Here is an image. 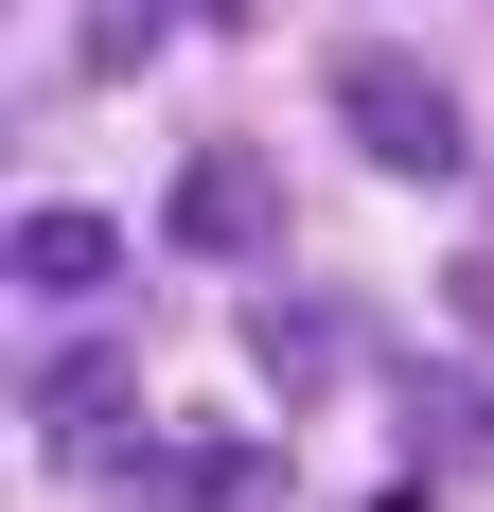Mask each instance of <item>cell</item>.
Here are the masks:
<instances>
[{"label": "cell", "mask_w": 494, "mask_h": 512, "mask_svg": "<svg viewBox=\"0 0 494 512\" xmlns=\"http://www.w3.org/2000/svg\"><path fill=\"white\" fill-rule=\"evenodd\" d=\"M336 124H353L371 177H477V124H459V89L424 71V53H371V36H353L336 53Z\"/></svg>", "instance_id": "obj_1"}, {"label": "cell", "mask_w": 494, "mask_h": 512, "mask_svg": "<svg viewBox=\"0 0 494 512\" xmlns=\"http://www.w3.org/2000/svg\"><path fill=\"white\" fill-rule=\"evenodd\" d=\"M247 371H265V407H318L353 371H389V336H371V301H336V283H265V301H247Z\"/></svg>", "instance_id": "obj_2"}, {"label": "cell", "mask_w": 494, "mask_h": 512, "mask_svg": "<svg viewBox=\"0 0 494 512\" xmlns=\"http://www.w3.org/2000/svg\"><path fill=\"white\" fill-rule=\"evenodd\" d=\"M265 495H283L265 424H195V442H124L106 460V512H265Z\"/></svg>", "instance_id": "obj_3"}, {"label": "cell", "mask_w": 494, "mask_h": 512, "mask_svg": "<svg viewBox=\"0 0 494 512\" xmlns=\"http://www.w3.org/2000/svg\"><path fill=\"white\" fill-rule=\"evenodd\" d=\"M18 424H36L53 460H124V442H142V371H124V336H53V354L18 371Z\"/></svg>", "instance_id": "obj_4"}, {"label": "cell", "mask_w": 494, "mask_h": 512, "mask_svg": "<svg viewBox=\"0 0 494 512\" xmlns=\"http://www.w3.org/2000/svg\"><path fill=\"white\" fill-rule=\"evenodd\" d=\"M265 230H283V177H265L247 142H195V159H177V248H195V265H247Z\"/></svg>", "instance_id": "obj_5"}, {"label": "cell", "mask_w": 494, "mask_h": 512, "mask_svg": "<svg viewBox=\"0 0 494 512\" xmlns=\"http://www.w3.org/2000/svg\"><path fill=\"white\" fill-rule=\"evenodd\" d=\"M389 424H406V460L424 477H459L494 442V371H459V354H389Z\"/></svg>", "instance_id": "obj_6"}, {"label": "cell", "mask_w": 494, "mask_h": 512, "mask_svg": "<svg viewBox=\"0 0 494 512\" xmlns=\"http://www.w3.org/2000/svg\"><path fill=\"white\" fill-rule=\"evenodd\" d=\"M18 283H36V301H106V283H124V212L36 195V212H18Z\"/></svg>", "instance_id": "obj_7"}, {"label": "cell", "mask_w": 494, "mask_h": 512, "mask_svg": "<svg viewBox=\"0 0 494 512\" xmlns=\"http://www.w3.org/2000/svg\"><path fill=\"white\" fill-rule=\"evenodd\" d=\"M159 18H195V0H89V71H106V89L159 53Z\"/></svg>", "instance_id": "obj_8"}, {"label": "cell", "mask_w": 494, "mask_h": 512, "mask_svg": "<svg viewBox=\"0 0 494 512\" xmlns=\"http://www.w3.org/2000/svg\"><path fill=\"white\" fill-rule=\"evenodd\" d=\"M459 318H477V336H494V248H477V265H459Z\"/></svg>", "instance_id": "obj_9"}]
</instances>
